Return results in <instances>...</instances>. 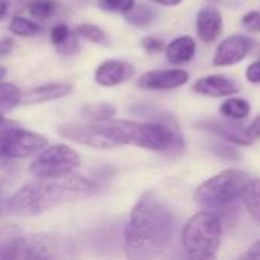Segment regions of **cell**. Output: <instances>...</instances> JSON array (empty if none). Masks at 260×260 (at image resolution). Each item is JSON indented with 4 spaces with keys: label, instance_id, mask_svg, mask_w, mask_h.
Listing matches in <instances>:
<instances>
[{
    "label": "cell",
    "instance_id": "obj_1",
    "mask_svg": "<svg viewBox=\"0 0 260 260\" xmlns=\"http://www.w3.org/2000/svg\"><path fill=\"white\" fill-rule=\"evenodd\" d=\"M174 235V215L161 198L145 192L131 210L125 227V254L128 260H155Z\"/></svg>",
    "mask_w": 260,
    "mask_h": 260
},
{
    "label": "cell",
    "instance_id": "obj_2",
    "mask_svg": "<svg viewBox=\"0 0 260 260\" xmlns=\"http://www.w3.org/2000/svg\"><path fill=\"white\" fill-rule=\"evenodd\" d=\"M98 190V184L79 174L58 180H37L18 189L5 204L3 212L14 215H37L69 201L87 198Z\"/></svg>",
    "mask_w": 260,
    "mask_h": 260
},
{
    "label": "cell",
    "instance_id": "obj_3",
    "mask_svg": "<svg viewBox=\"0 0 260 260\" xmlns=\"http://www.w3.org/2000/svg\"><path fill=\"white\" fill-rule=\"evenodd\" d=\"M94 129L116 146L131 145L155 152L180 154L184 151V139L175 119L166 122L107 120L94 122Z\"/></svg>",
    "mask_w": 260,
    "mask_h": 260
},
{
    "label": "cell",
    "instance_id": "obj_4",
    "mask_svg": "<svg viewBox=\"0 0 260 260\" xmlns=\"http://www.w3.org/2000/svg\"><path fill=\"white\" fill-rule=\"evenodd\" d=\"M222 225L221 216L213 212L195 213L181 232L187 260H216L222 241Z\"/></svg>",
    "mask_w": 260,
    "mask_h": 260
},
{
    "label": "cell",
    "instance_id": "obj_5",
    "mask_svg": "<svg viewBox=\"0 0 260 260\" xmlns=\"http://www.w3.org/2000/svg\"><path fill=\"white\" fill-rule=\"evenodd\" d=\"M248 180L250 175L241 169H225L201 183L193 193V200L201 209L219 215L241 198Z\"/></svg>",
    "mask_w": 260,
    "mask_h": 260
},
{
    "label": "cell",
    "instance_id": "obj_6",
    "mask_svg": "<svg viewBox=\"0 0 260 260\" xmlns=\"http://www.w3.org/2000/svg\"><path fill=\"white\" fill-rule=\"evenodd\" d=\"M81 166V157L67 145H52L43 149L29 166L37 180L66 178Z\"/></svg>",
    "mask_w": 260,
    "mask_h": 260
},
{
    "label": "cell",
    "instance_id": "obj_7",
    "mask_svg": "<svg viewBox=\"0 0 260 260\" xmlns=\"http://www.w3.org/2000/svg\"><path fill=\"white\" fill-rule=\"evenodd\" d=\"M47 145L44 136L17 125L0 131V158H27L40 154Z\"/></svg>",
    "mask_w": 260,
    "mask_h": 260
},
{
    "label": "cell",
    "instance_id": "obj_8",
    "mask_svg": "<svg viewBox=\"0 0 260 260\" xmlns=\"http://www.w3.org/2000/svg\"><path fill=\"white\" fill-rule=\"evenodd\" d=\"M23 260H73V247L59 235H37L27 241Z\"/></svg>",
    "mask_w": 260,
    "mask_h": 260
},
{
    "label": "cell",
    "instance_id": "obj_9",
    "mask_svg": "<svg viewBox=\"0 0 260 260\" xmlns=\"http://www.w3.org/2000/svg\"><path fill=\"white\" fill-rule=\"evenodd\" d=\"M254 41L247 35H230L219 43L213 53L215 67H229L244 61L253 50Z\"/></svg>",
    "mask_w": 260,
    "mask_h": 260
},
{
    "label": "cell",
    "instance_id": "obj_10",
    "mask_svg": "<svg viewBox=\"0 0 260 260\" xmlns=\"http://www.w3.org/2000/svg\"><path fill=\"white\" fill-rule=\"evenodd\" d=\"M189 81V72L183 69H161L151 70L142 75L137 81L139 88L151 91H165L183 87Z\"/></svg>",
    "mask_w": 260,
    "mask_h": 260
},
{
    "label": "cell",
    "instance_id": "obj_11",
    "mask_svg": "<svg viewBox=\"0 0 260 260\" xmlns=\"http://www.w3.org/2000/svg\"><path fill=\"white\" fill-rule=\"evenodd\" d=\"M200 129L207 131L213 136L221 137L224 142L236 146H251L253 142L247 136V129L238 120H221V119H207L197 125Z\"/></svg>",
    "mask_w": 260,
    "mask_h": 260
},
{
    "label": "cell",
    "instance_id": "obj_12",
    "mask_svg": "<svg viewBox=\"0 0 260 260\" xmlns=\"http://www.w3.org/2000/svg\"><path fill=\"white\" fill-rule=\"evenodd\" d=\"M58 133L75 143L84 145V146H90L94 149H110L114 148V145L111 142H108L104 136H101L93 123L90 125H82V123H62L58 126Z\"/></svg>",
    "mask_w": 260,
    "mask_h": 260
},
{
    "label": "cell",
    "instance_id": "obj_13",
    "mask_svg": "<svg viewBox=\"0 0 260 260\" xmlns=\"http://www.w3.org/2000/svg\"><path fill=\"white\" fill-rule=\"evenodd\" d=\"M192 91L207 98H232L238 94L239 85L224 75H209L200 78L192 85Z\"/></svg>",
    "mask_w": 260,
    "mask_h": 260
},
{
    "label": "cell",
    "instance_id": "obj_14",
    "mask_svg": "<svg viewBox=\"0 0 260 260\" xmlns=\"http://www.w3.org/2000/svg\"><path fill=\"white\" fill-rule=\"evenodd\" d=\"M134 66L128 61L107 59L96 69L94 81L102 87H116L128 81L134 75Z\"/></svg>",
    "mask_w": 260,
    "mask_h": 260
},
{
    "label": "cell",
    "instance_id": "obj_15",
    "mask_svg": "<svg viewBox=\"0 0 260 260\" xmlns=\"http://www.w3.org/2000/svg\"><path fill=\"white\" fill-rule=\"evenodd\" d=\"M27 239L18 225L0 227V260H23Z\"/></svg>",
    "mask_w": 260,
    "mask_h": 260
},
{
    "label": "cell",
    "instance_id": "obj_16",
    "mask_svg": "<svg viewBox=\"0 0 260 260\" xmlns=\"http://www.w3.org/2000/svg\"><path fill=\"white\" fill-rule=\"evenodd\" d=\"M222 24L224 20L221 11L213 6H206L197 14V34L206 44H212L218 40L222 32Z\"/></svg>",
    "mask_w": 260,
    "mask_h": 260
},
{
    "label": "cell",
    "instance_id": "obj_17",
    "mask_svg": "<svg viewBox=\"0 0 260 260\" xmlns=\"http://www.w3.org/2000/svg\"><path fill=\"white\" fill-rule=\"evenodd\" d=\"M73 91L72 84L66 82H50V84H43L38 87H34L27 91L23 93L21 96V104L24 105H35V104H43V102H50L61 99Z\"/></svg>",
    "mask_w": 260,
    "mask_h": 260
},
{
    "label": "cell",
    "instance_id": "obj_18",
    "mask_svg": "<svg viewBox=\"0 0 260 260\" xmlns=\"http://www.w3.org/2000/svg\"><path fill=\"white\" fill-rule=\"evenodd\" d=\"M166 59L174 66H181L190 62L197 53V41L189 35H181L174 38L165 49Z\"/></svg>",
    "mask_w": 260,
    "mask_h": 260
},
{
    "label": "cell",
    "instance_id": "obj_19",
    "mask_svg": "<svg viewBox=\"0 0 260 260\" xmlns=\"http://www.w3.org/2000/svg\"><path fill=\"white\" fill-rule=\"evenodd\" d=\"M241 200L251 218L260 225V178L248 180L241 195Z\"/></svg>",
    "mask_w": 260,
    "mask_h": 260
},
{
    "label": "cell",
    "instance_id": "obj_20",
    "mask_svg": "<svg viewBox=\"0 0 260 260\" xmlns=\"http://www.w3.org/2000/svg\"><path fill=\"white\" fill-rule=\"evenodd\" d=\"M157 17L158 11L146 3L134 5V8L125 14V20L136 27H148L157 20Z\"/></svg>",
    "mask_w": 260,
    "mask_h": 260
},
{
    "label": "cell",
    "instance_id": "obj_21",
    "mask_svg": "<svg viewBox=\"0 0 260 260\" xmlns=\"http://www.w3.org/2000/svg\"><path fill=\"white\" fill-rule=\"evenodd\" d=\"M219 113L230 120H244L250 116L251 113V105L248 101L242 98H227L221 107Z\"/></svg>",
    "mask_w": 260,
    "mask_h": 260
},
{
    "label": "cell",
    "instance_id": "obj_22",
    "mask_svg": "<svg viewBox=\"0 0 260 260\" xmlns=\"http://www.w3.org/2000/svg\"><path fill=\"white\" fill-rule=\"evenodd\" d=\"M26 11L35 20H50L58 12V3L55 0H27L24 3Z\"/></svg>",
    "mask_w": 260,
    "mask_h": 260
},
{
    "label": "cell",
    "instance_id": "obj_23",
    "mask_svg": "<svg viewBox=\"0 0 260 260\" xmlns=\"http://www.w3.org/2000/svg\"><path fill=\"white\" fill-rule=\"evenodd\" d=\"M21 90L11 82H0V114L11 111L21 104Z\"/></svg>",
    "mask_w": 260,
    "mask_h": 260
},
{
    "label": "cell",
    "instance_id": "obj_24",
    "mask_svg": "<svg viewBox=\"0 0 260 260\" xmlns=\"http://www.w3.org/2000/svg\"><path fill=\"white\" fill-rule=\"evenodd\" d=\"M116 111V107L111 104H88L82 108V116L94 122H107L114 117Z\"/></svg>",
    "mask_w": 260,
    "mask_h": 260
},
{
    "label": "cell",
    "instance_id": "obj_25",
    "mask_svg": "<svg viewBox=\"0 0 260 260\" xmlns=\"http://www.w3.org/2000/svg\"><path fill=\"white\" fill-rule=\"evenodd\" d=\"M75 34L82 37L84 40L93 43V44H99V46H105L108 44V35L104 29H101L96 24L91 23H81L76 26Z\"/></svg>",
    "mask_w": 260,
    "mask_h": 260
},
{
    "label": "cell",
    "instance_id": "obj_26",
    "mask_svg": "<svg viewBox=\"0 0 260 260\" xmlns=\"http://www.w3.org/2000/svg\"><path fill=\"white\" fill-rule=\"evenodd\" d=\"M9 30H11L14 35H17V37L30 38V37L38 35V34L43 30V27H41L38 23H35V21H32V20H29V18H24V17L17 15V17L12 18V21H11V24H9Z\"/></svg>",
    "mask_w": 260,
    "mask_h": 260
},
{
    "label": "cell",
    "instance_id": "obj_27",
    "mask_svg": "<svg viewBox=\"0 0 260 260\" xmlns=\"http://www.w3.org/2000/svg\"><path fill=\"white\" fill-rule=\"evenodd\" d=\"M98 3L101 9L107 12H117V14H126L136 5L134 0H98Z\"/></svg>",
    "mask_w": 260,
    "mask_h": 260
},
{
    "label": "cell",
    "instance_id": "obj_28",
    "mask_svg": "<svg viewBox=\"0 0 260 260\" xmlns=\"http://www.w3.org/2000/svg\"><path fill=\"white\" fill-rule=\"evenodd\" d=\"M212 152L221 158H225V160H239L241 158V154L236 151V148L233 145H229L227 142H219V143H213L212 145Z\"/></svg>",
    "mask_w": 260,
    "mask_h": 260
},
{
    "label": "cell",
    "instance_id": "obj_29",
    "mask_svg": "<svg viewBox=\"0 0 260 260\" xmlns=\"http://www.w3.org/2000/svg\"><path fill=\"white\" fill-rule=\"evenodd\" d=\"M142 47H143L145 52H148L151 55H155V53L165 52L166 44H165V41L161 38L154 37V35H148V37L142 38Z\"/></svg>",
    "mask_w": 260,
    "mask_h": 260
},
{
    "label": "cell",
    "instance_id": "obj_30",
    "mask_svg": "<svg viewBox=\"0 0 260 260\" xmlns=\"http://www.w3.org/2000/svg\"><path fill=\"white\" fill-rule=\"evenodd\" d=\"M70 34H72V30L66 23H58L50 30V41H52V44H55L58 47L70 37Z\"/></svg>",
    "mask_w": 260,
    "mask_h": 260
},
{
    "label": "cell",
    "instance_id": "obj_31",
    "mask_svg": "<svg viewBox=\"0 0 260 260\" xmlns=\"http://www.w3.org/2000/svg\"><path fill=\"white\" fill-rule=\"evenodd\" d=\"M242 26L250 34H260V12L250 11L242 17Z\"/></svg>",
    "mask_w": 260,
    "mask_h": 260
},
{
    "label": "cell",
    "instance_id": "obj_32",
    "mask_svg": "<svg viewBox=\"0 0 260 260\" xmlns=\"http://www.w3.org/2000/svg\"><path fill=\"white\" fill-rule=\"evenodd\" d=\"M56 50H58V53H61V55H64V56H72V55H75V53H78L79 52V41H78V35L75 34V32H72L70 34V37L61 44V46H58L56 47Z\"/></svg>",
    "mask_w": 260,
    "mask_h": 260
},
{
    "label": "cell",
    "instance_id": "obj_33",
    "mask_svg": "<svg viewBox=\"0 0 260 260\" xmlns=\"http://www.w3.org/2000/svg\"><path fill=\"white\" fill-rule=\"evenodd\" d=\"M245 78L251 84H260V59L251 62L245 70Z\"/></svg>",
    "mask_w": 260,
    "mask_h": 260
},
{
    "label": "cell",
    "instance_id": "obj_34",
    "mask_svg": "<svg viewBox=\"0 0 260 260\" xmlns=\"http://www.w3.org/2000/svg\"><path fill=\"white\" fill-rule=\"evenodd\" d=\"M245 129H247L248 139H250L253 143L260 140V114L259 116H256V117L251 120V123H250L248 126H245Z\"/></svg>",
    "mask_w": 260,
    "mask_h": 260
},
{
    "label": "cell",
    "instance_id": "obj_35",
    "mask_svg": "<svg viewBox=\"0 0 260 260\" xmlns=\"http://www.w3.org/2000/svg\"><path fill=\"white\" fill-rule=\"evenodd\" d=\"M236 260H260V239H257L247 251H244Z\"/></svg>",
    "mask_w": 260,
    "mask_h": 260
},
{
    "label": "cell",
    "instance_id": "obj_36",
    "mask_svg": "<svg viewBox=\"0 0 260 260\" xmlns=\"http://www.w3.org/2000/svg\"><path fill=\"white\" fill-rule=\"evenodd\" d=\"M14 41L12 38H2L0 40V56H6L9 53H12L14 50Z\"/></svg>",
    "mask_w": 260,
    "mask_h": 260
},
{
    "label": "cell",
    "instance_id": "obj_37",
    "mask_svg": "<svg viewBox=\"0 0 260 260\" xmlns=\"http://www.w3.org/2000/svg\"><path fill=\"white\" fill-rule=\"evenodd\" d=\"M151 2H154V3H157V5H161V6H177V5H180L183 0H151Z\"/></svg>",
    "mask_w": 260,
    "mask_h": 260
},
{
    "label": "cell",
    "instance_id": "obj_38",
    "mask_svg": "<svg viewBox=\"0 0 260 260\" xmlns=\"http://www.w3.org/2000/svg\"><path fill=\"white\" fill-rule=\"evenodd\" d=\"M9 9V2L8 0H0V20L8 14Z\"/></svg>",
    "mask_w": 260,
    "mask_h": 260
},
{
    "label": "cell",
    "instance_id": "obj_39",
    "mask_svg": "<svg viewBox=\"0 0 260 260\" xmlns=\"http://www.w3.org/2000/svg\"><path fill=\"white\" fill-rule=\"evenodd\" d=\"M15 123L12 122V120H8V119H5L2 114H0V131L2 129H5V128H9V126H14Z\"/></svg>",
    "mask_w": 260,
    "mask_h": 260
},
{
    "label": "cell",
    "instance_id": "obj_40",
    "mask_svg": "<svg viewBox=\"0 0 260 260\" xmlns=\"http://www.w3.org/2000/svg\"><path fill=\"white\" fill-rule=\"evenodd\" d=\"M6 76V69L5 67H0V81Z\"/></svg>",
    "mask_w": 260,
    "mask_h": 260
},
{
    "label": "cell",
    "instance_id": "obj_41",
    "mask_svg": "<svg viewBox=\"0 0 260 260\" xmlns=\"http://www.w3.org/2000/svg\"><path fill=\"white\" fill-rule=\"evenodd\" d=\"M76 2H78V3H81V5H84V3H87L88 0H76Z\"/></svg>",
    "mask_w": 260,
    "mask_h": 260
},
{
    "label": "cell",
    "instance_id": "obj_42",
    "mask_svg": "<svg viewBox=\"0 0 260 260\" xmlns=\"http://www.w3.org/2000/svg\"><path fill=\"white\" fill-rule=\"evenodd\" d=\"M2 160H3V158H0V166H2Z\"/></svg>",
    "mask_w": 260,
    "mask_h": 260
}]
</instances>
